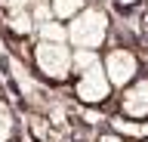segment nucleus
<instances>
[{
	"instance_id": "f03ea898",
	"label": "nucleus",
	"mask_w": 148,
	"mask_h": 142,
	"mask_svg": "<svg viewBox=\"0 0 148 142\" xmlns=\"http://www.w3.org/2000/svg\"><path fill=\"white\" fill-rule=\"evenodd\" d=\"M31 71H34L46 86L53 90H68L74 77L71 68V47L68 43H49V40H37L31 43Z\"/></svg>"
},
{
	"instance_id": "f257e3e1",
	"label": "nucleus",
	"mask_w": 148,
	"mask_h": 142,
	"mask_svg": "<svg viewBox=\"0 0 148 142\" xmlns=\"http://www.w3.org/2000/svg\"><path fill=\"white\" fill-rule=\"evenodd\" d=\"M114 37V19L105 3H90L68 22V47L71 49H105Z\"/></svg>"
},
{
	"instance_id": "7ed1b4c3",
	"label": "nucleus",
	"mask_w": 148,
	"mask_h": 142,
	"mask_svg": "<svg viewBox=\"0 0 148 142\" xmlns=\"http://www.w3.org/2000/svg\"><path fill=\"white\" fill-rule=\"evenodd\" d=\"M68 96H71V102H77L80 108H111L114 111V96L117 90L111 86L108 74H105V68L92 65L86 71L71 77V84H68Z\"/></svg>"
},
{
	"instance_id": "20e7f679",
	"label": "nucleus",
	"mask_w": 148,
	"mask_h": 142,
	"mask_svg": "<svg viewBox=\"0 0 148 142\" xmlns=\"http://www.w3.org/2000/svg\"><path fill=\"white\" fill-rule=\"evenodd\" d=\"M102 68H105V74L117 93L123 86H130L136 77H142V71H145L139 49L130 43H108L102 49Z\"/></svg>"
},
{
	"instance_id": "6e6552de",
	"label": "nucleus",
	"mask_w": 148,
	"mask_h": 142,
	"mask_svg": "<svg viewBox=\"0 0 148 142\" xmlns=\"http://www.w3.org/2000/svg\"><path fill=\"white\" fill-rule=\"evenodd\" d=\"M37 40H49V43H68V22L62 19H46L34 31Z\"/></svg>"
},
{
	"instance_id": "39448f33",
	"label": "nucleus",
	"mask_w": 148,
	"mask_h": 142,
	"mask_svg": "<svg viewBox=\"0 0 148 142\" xmlns=\"http://www.w3.org/2000/svg\"><path fill=\"white\" fill-rule=\"evenodd\" d=\"M114 114L130 121H148V71L114 96Z\"/></svg>"
},
{
	"instance_id": "f8f14e48",
	"label": "nucleus",
	"mask_w": 148,
	"mask_h": 142,
	"mask_svg": "<svg viewBox=\"0 0 148 142\" xmlns=\"http://www.w3.org/2000/svg\"><path fill=\"white\" fill-rule=\"evenodd\" d=\"M96 142H130V139H127V136H120L117 130H111V127H108V130H102L99 136H96Z\"/></svg>"
},
{
	"instance_id": "1a4fd4ad",
	"label": "nucleus",
	"mask_w": 148,
	"mask_h": 142,
	"mask_svg": "<svg viewBox=\"0 0 148 142\" xmlns=\"http://www.w3.org/2000/svg\"><path fill=\"white\" fill-rule=\"evenodd\" d=\"M92 0H49V10H53V19L71 22L80 10H86Z\"/></svg>"
},
{
	"instance_id": "9b49d317",
	"label": "nucleus",
	"mask_w": 148,
	"mask_h": 142,
	"mask_svg": "<svg viewBox=\"0 0 148 142\" xmlns=\"http://www.w3.org/2000/svg\"><path fill=\"white\" fill-rule=\"evenodd\" d=\"M34 0H0V16L3 12H12V10H28Z\"/></svg>"
},
{
	"instance_id": "423d86ee",
	"label": "nucleus",
	"mask_w": 148,
	"mask_h": 142,
	"mask_svg": "<svg viewBox=\"0 0 148 142\" xmlns=\"http://www.w3.org/2000/svg\"><path fill=\"white\" fill-rule=\"evenodd\" d=\"M0 25H3V31L9 34V40H34V31H37L31 6H28V10L3 12V16H0Z\"/></svg>"
},
{
	"instance_id": "9d476101",
	"label": "nucleus",
	"mask_w": 148,
	"mask_h": 142,
	"mask_svg": "<svg viewBox=\"0 0 148 142\" xmlns=\"http://www.w3.org/2000/svg\"><path fill=\"white\" fill-rule=\"evenodd\" d=\"M99 62H102L99 49H71V68H74V74H80V71H86V68L99 65Z\"/></svg>"
},
{
	"instance_id": "0eeeda50",
	"label": "nucleus",
	"mask_w": 148,
	"mask_h": 142,
	"mask_svg": "<svg viewBox=\"0 0 148 142\" xmlns=\"http://www.w3.org/2000/svg\"><path fill=\"white\" fill-rule=\"evenodd\" d=\"M18 139V114L6 96L0 93V142H16Z\"/></svg>"
},
{
	"instance_id": "ddd939ff",
	"label": "nucleus",
	"mask_w": 148,
	"mask_h": 142,
	"mask_svg": "<svg viewBox=\"0 0 148 142\" xmlns=\"http://www.w3.org/2000/svg\"><path fill=\"white\" fill-rule=\"evenodd\" d=\"M16 142H22V139H16Z\"/></svg>"
},
{
	"instance_id": "4468645a",
	"label": "nucleus",
	"mask_w": 148,
	"mask_h": 142,
	"mask_svg": "<svg viewBox=\"0 0 148 142\" xmlns=\"http://www.w3.org/2000/svg\"><path fill=\"white\" fill-rule=\"evenodd\" d=\"M0 93H3V90H0Z\"/></svg>"
}]
</instances>
